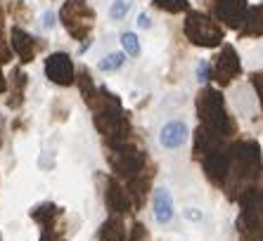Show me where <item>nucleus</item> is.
I'll use <instances>...</instances> for the list:
<instances>
[{"label":"nucleus","mask_w":263,"mask_h":241,"mask_svg":"<svg viewBox=\"0 0 263 241\" xmlns=\"http://www.w3.org/2000/svg\"><path fill=\"white\" fill-rule=\"evenodd\" d=\"M185 38L192 43V45H199V48H218L223 43L226 31L218 24V19L209 17L206 12H199V10H190L187 17H185Z\"/></svg>","instance_id":"obj_1"},{"label":"nucleus","mask_w":263,"mask_h":241,"mask_svg":"<svg viewBox=\"0 0 263 241\" xmlns=\"http://www.w3.org/2000/svg\"><path fill=\"white\" fill-rule=\"evenodd\" d=\"M60 22L73 41H90L95 10L88 5V0H64L60 10Z\"/></svg>","instance_id":"obj_2"},{"label":"nucleus","mask_w":263,"mask_h":241,"mask_svg":"<svg viewBox=\"0 0 263 241\" xmlns=\"http://www.w3.org/2000/svg\"><path fill=\"white\" fill-rule=\"evenodd\" d=\"M199 116L204 118L206 128L216 135H226L233 133V123H230V116H228L226 107H223V99L216 90H204L199 95Z\"/></svg>","instance_id":"obj_3"},{"label":"nucleus","mask_w":263,"mask_h":241,"mask_svg":"<svg viewBox=\"0 0 263 241\" xmlns=\"http://www.w3.org/2000/svg\"><path fill=\"white\" fill-rule=\"evenodd\" d=\"M76 73H79V69L73 67V59L69 52H50L45 57V76L50 83L60 85V88H69L76 83Z\"/></svg>","instance_id":"obj_4"},{"label":"nucleus","mask_w":263,"mask_h":241,"mask_svg":"<svg viewBox=\"0 0 263 241\" xmlns=\"http://www.w3.org/2000/svg\"><path fill=\"white\" fill-rule=\"evenodd\" d=\"M10 45H12V50H14V57H17L22 64H31V62L38 57V52H43V50L48 48L43 38L31 36L29 31H24L17 24L10 29Z\"/></svg>","instance_id":"obj_5"},{"label":"nucleus","mask_w":263,"mask_h":241,"mask_svg":"<svg viewBox=\"0 0 263 241\" xmlns=\"http://www.w3.org/2000/svg\"><path fill=\"white\" fill-rule=\"evenodd\" d=\"M211 12L216 14L218 22L239 31L249 14V5H247V0H211Z\"/></svg>","instance_id":"obj_6"},{"label":"nucleus","mask_w":263,"mask_h":241,"mask_svg":"<svg viewBox=\"0 0 263 241\" xmlns=\"http://www.w3.org/2000/svg\"><path fill=\"white\" fill-rule=\"evenodd\" d=\"M239 71H242V64H239V57L235 52V48L233 45H223L220 52L216 54L214 64H211V78L218 81L220 85H228Z\"/></svg>","instance_id":"obj_7"},{"label":"nucleus","mask_w":263,"mask_h":241,"mask_svg":"<svg viewBox=\"0 0 263 241\" xmlns=\"http://www.w3.org/2000/svg\"><path fill=\"white\" fill-rule=\"evenodd\" d=\"M104 206L109 208L111 215H123V213H130V208H133L128 189L119 182V177H107V182H104Z\"/></svg>","instance_id":"obj_8"},{"label":"nucleus","mask_w":263,"mask_h":241,"mask_svg":"<svg viewBox=\"0 0 263 241\" xmlns=\"http://www.w3.org/2000/svg\"><path fill=\"white\" fill-rule=\"evenodd\" d=\"M7 81H10V88H7V107L12 109V111H17V109H22V104H24L26 99V85H29V76H26V71L22 67H12V73L7 76Z\"/></svg>","instance_id":"obj_9"},{"label":"nucleus","mask_w":263,"mask_h":241,"mask_svg":"<svg viewBox=\"0 0 263 241\" xmlns=\"http://www.w3.org/2000/svg\"><path fill=\"white\" fill-rule=\"evenodd\" d=\"M187 137H190V130L183 120H168L159 133V142L164 149H178L187 142Z\"/></svg>","instance_id":"obj_10"},{"label":"nucleus","mask_w":263,"mask_h":241,"mask_svg":"<svg viewBox=\"0 0 263 241\" xmlns=\"http://www.w3.org/2000/svg\"><path fill=\"white\" fill-rule=\"evenodd\" d=\"M152 208H154V220L159 225H168L173 220V199H171V192L166 187L154 189Z\"/></svg>","instance_id":"obj_11"},{"label":"nucleus","mask_w":263,"mask_h":241,"mask_svg":"<svg viewBox=\"0 0 263 241\" xmlns=\"http://www.w3.org/2000/svg\"><path fill=\"white\" fill-rule=\"evenodd\" d=\"M98 241H126V225L121 215H109L98 232Z\"/></svg>","instance_id":"obj_12"},{"label":"nucleus","mask_w":263,"mask_h":241,"mask_svg":"<svg viewBox=\"0 0 263 241\" xmlns=\"http://www.w3.org/2000/svg\"><path fill=\"white\" fill-rule=\"evenodd\" d=\"M239 36L242 38L263 36V3L261 5L249 7V14H247V19H245V26L239 29Z\"/></svg>","instance_id":"obj_13"},{"label":"nucleus","mask_w":263,"mask_h":241,"mask_svg":"<svg viewBox=\"0 0 263 241\" xmlns=\"http://www.w3.org/2000/svg\"><path fill=\"white\" fill-rule=\"evenodd\" d=\"M12 45H10V31L5 29V7L0 3V69L12 62Z\"/></svg>","instance_id":"obj_14"},{"label":"nucleus","mask_w":263,"mask_h":241,"mask_svg":"<svg viewBox=\"0 0 263 241\" xmlns=\"http://www.w3.org/2000/svg\"><path fill=\"white\" fill-rule=\"evenodd\" d=\"M7 14H10L12 22H17V26H19L29 19V7H26L24 0H12V3L7 5Z\"/></svg>","instance_id":"obj_15"},{"label":"nucleus","mask_w":263,"mask_h":241,"mask_svg":"<svg viewBox=\"0 0 263 241\" xmlns=\"http://www.w3.org/2000/svg\"><path fill=\"white\" fill-rule=\"evenodd\" d=\"M41 241H67L64 236V223H55L50 227H41Z\"/></svg>","instance_id":"obj_16"},{"label":"nucleus","mask_w":263,"mask_h":241,"mask_svg":"<svg viewBox=\"0 0 263 241\" xmlns=\"http://www.w3.org/2000/svg\"><path fill=\"white\" fill-rule=\"evenodd\" d=\"M121 45H123V52L128 57H140V41L135 36L133 31H126L121 33Z\"/></svg>","instance_id":"obj_17"},{"label":"nucleus","mask_w":263,"mask_h":241,"mask_svg":"<svg viewBox=\"0 0 263 241\" xmlns=\"http://www.w3.org/2000/svg\"><path fill=\"white\" fill-rule=\"evenodd\" d=\"M135 0H114L109 7V17L114 19V22H121V19H126V14L130 12V7H133Z\"/></svg>","instance_id":"obj_18"},{"label":"nucleus","mask_w":263,"mask_h":241,"mask_svg":"<svg viewBox=\"0 0 263 241\" xmlns=\"http://www.w3.org/2000/svg\"><path fill=\"white\" fill-rule=\"evenodd\" d=\"M123 59H126V52H111L100 62V69L102 71H117V69H121Z\"/></svg>","instance_id":"obj_19"},{"label":"nucleus","mask_w":263,"mask_h":241,"mask_svg":"<svg viewBox=\"0 0 263 241\" xmlns=\"http://www.w3.org/2000/svg\"><path fill=\"white\" fill-rule=\"evenodd\" d=\"M128 241H149V234H147V229L140 223H135L128 234Z\"/></svg>","instance_id":"obj_20"},{"label":"nucleus","mask_w":263,"mask_h":241,"mask_svg":"<svg viewBox=\"0 0 263 241\" xmlns=\"http://www.w3.org/2000/svg\"><path fill=\"white\" fill-rule=\"evenodd\" d=\"M197 78H199V83H206V81H211V64L209 62H199L197 64Z\"/></svg>","instance_id":"obj_21"},{"label":"nucleus","mask_w":263,"mask_h":241,"mask_svg":"<svg viewBox=\"0 0 263 241\" xmlns=\"http://www.w3.org/2000/svg\"><path fill=\"white\" fill-rule=\"evenodd\" d=\"M251 83H254V88H256L258 97H261V104H263V71L251 73Z\"/></svg>","instance_id":"obj_22"},{"label":"nucleus","mask_w":263,"mask_h":241,"mask_svg":"<svg viewBox=\"0 0 263 241\" xmlns=\"http://www.w3.org/2000/svg\"><path fill=\"white\" fill-rule=\"evenodd\" d=\"M41 24H43V29H52V26H55V12H52V10H45Z\"/></svg>","instance_id":"obj_23"},{"label":"nucleus","mask_w":263,"mask_h":241,"mask_svg":"<svg viewBox=\"0 0 263 241\" xmlns=\"http://www.w3.org/2000/svg\"><path fill=\"white\" fill-rule=\"evenodd\" d=\"M152 26V19H149V14L140 12L138 14V29H149Z\"/></svg>","instance_id":"obj_24"},{"label":"nucleus","mask_w":263,"mask_h":241,"mask_svg":"<svg viewBox=\"0 0 263 241\" xmlns=\"http://www.w3.org/2000/svg\"><path fill=\"white\" fill-rule=\"evenodd\" d=\"M7 88H10V81H7L5 73L0 71V95H3V92H7Z\"/></svg>","instance_id":"obj_25"},{"label":"nucleus","mask_w":263,"mask_h":241,"mask_svg":"<svg viewBox=\"0 0 263 241\" xmlns=\"http://www.w3.org/2000/svg\"><path fill=\"white\" fill-rule=\"evenodd\" d=\"M185 215L190 217V220H199V217H202V215H199V213H197V211H195V208H190V211L185 213Z\"/></svg>","instance_id":"obj_26"},{"label":"nucleus","mask_w":263,"mask_h":241,"mask_svg":"<svg viewBox=\"0 0 263 241\" xmlns=\"http://www.w3.org/2000/svg\"><path fill=\"white\" fill-rule=\"evenodd\" d=\"M0 147H3V118H0Z\"/></svg>","instance_id":"obj_27"}]
</instances>
